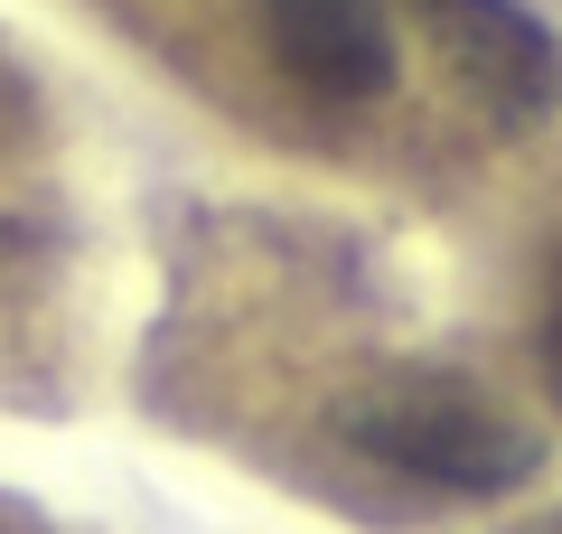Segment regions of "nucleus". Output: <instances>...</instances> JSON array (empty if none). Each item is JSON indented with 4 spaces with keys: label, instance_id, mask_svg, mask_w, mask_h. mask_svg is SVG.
Segmentation results:
<instances>
[{
    "label": "nucleus",
    "instance_id": "1",
    "mask_svg": "<svg viewBox=\"0 0 562 534\" xmlns=\"http://www.w3.org/2000/svg\"><path fill=\"white\" fill-rule=\"evenodd\" d=\"M338 422L366 459H384L394 478H422V488H450V497H506L543 469L535 422L506 413L487 385L441 376V366H403V376L366 385Z\"/></svg>",
    "mask_w": 562,
    "mask_h": 534
},
{
    "label": "nucleus",
    "instance_id": "2",
    "mask_svg": "<svg viewBox=\"0 0 562 534\" xmlns=\"http://www.w3.org/2000/svg\"><path fill=\"white\" fill-rule=\"evenodd\" d=\"M413 20L487 122L525 132V122L562 113V38L525 0H413Z\"/></svg>",
    "mask_w": 562,
    "mask_h": 534
},
{
    "label": "nucleus",
    "instance_id": "3",
    "mask_svg": "<svg viewBox=\"0 0 562 534\" xmlns=\"http://www.w3.org/2000/svg\"><path fill=\"white\" fill-rule=\"evenodd\" d=\"M254 20L281 76L328 103H375L403 66L384 0H254Z\"/></svg>",
    "mask_w": 562,
    "mask_h": 534
},
{
    "label": "nucleus",
    "instance_id": "4",
    "mask_svg": "<svg viewBox=\"0 0 562 534\" xmlns=\"http://www.w3.org/2000/svg\"><path fill=\"white\" fill-rule=\"evenodd\" d=\"M535 356H543V385H553V403H562V281H553V300H543V329H535Z\"/></svg>",
    "mask_w": 562,
    "mask_h": 534
}]
</instances>
